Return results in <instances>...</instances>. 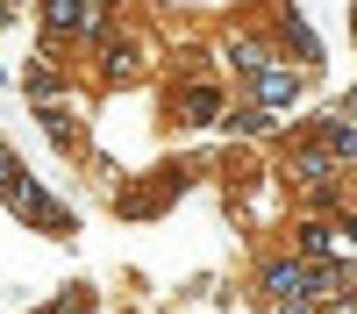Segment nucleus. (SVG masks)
Returning <instances> with one entry per match:
<instances>
[{"instance_id": "f03ea898", "label": "nucleus", "mask_w": 357, "mask_h": 314, "mask_svg": "<svg viewBox=\"0 0 357 314\" xmlns=\"http://www.w3.org/2000/svg\"><path fill=\"white\" fill-rule=\"evenodd\" d=\"M0 200H8V207H15L29 228H43V236H72V207H57V200H50L36 179H29V171H22V179L0 193Z\"/></svg>"}, {"instance_id": "39448f33", "label": "nucleus", "mask_w": 357, "mask_h": 314, "mask_svg": "<svg viewBox=\"0 0 357 314\" xmlns=\"http://www.w3.org/2000/svg\"><path fill=\"white\" fill-rule=\"evenodd\" d=\"M36 15H43V36H50V43H57V36L72 43V36H86V29L100 22V8H93V0H43Z\"/></svg>"}, {"instance_id": "0eeeda50", "label": "nucleus", "mask_w": 357, "mask_h": 314, "mask_svg": "<svg viewBox=\"0 0 357 314\" xmlns=\"http://www.w3.org/2000/svg\"><path fill=\"white\" fill-rule=\"evenodd\" d=\"M36 122H43V136L57 143V150H79V143H86L79 114H72V107H57V100H36Z\"/></svg>"}, {"instance_id": "ddd939ff", "label": "nucleus", "mask_w": 357, "mask_h": 314, "mask_svg": "<svg viewBox=\"0 0 357 314\" xmlns=\"http://www.w3.org/2000/svg\"><path fill=\"white\" fill-rule=\"evenodd\" d=\"M321 314H357V293H336V300H314Z\"/></svg>"}, {"instance_id": "6e6552de", "label": "nucleus", "mask_w": 357, "mask_h": 314, "mask_svg": "<svg viewBox=\"0 0 357 314\" xmlns=\"http://www.w3.org/2000/svg\"><path fill=\"white\" fill-rule=\"evenodd\" d=\"M293 228H301V236H293L301 250H293V257H307V265H314V257H343V243H336V221L307 214V221H293Z\"/></svg>"}, {"instance_id": "4468645a", "label": "nucleus", "mask_w": 357, "mask_h": 314, "mask_svg": "<svg viewBox=\"0 0 357 314\" xmlns=\"http://www.w3.org/2000/svg\"><path fill=\"white\" fill-rule=\"evenodd\" d=\"M8 15H15V0H0V29H8Z\"/></svg>"}, {"instance_id": "f257e3e1", "label": "nucleus", "mask_w": 357, "mask_h": 314, "mask_svg": "<svg viewBox=\"0 0 357 314\" xmlns=\"http://www.w3.org/2000/svg\"><path fill=\"white\" fill-rule=\"evenodd\" d=\"M257 300H264V314H314L307 257H272V265L257 272Z\"/></svg>"}, {"instance_id": "f8f14e48", "label": "nucleus", "mask_w": 357, "mask_h": 314, "mask_svg": "<svg viewBox=\"0 0 357 314\" xmlns=\"http://www.w3.org/2000/svg\"><path fill=\"white\" fill-rule=\"evenodd\" d=\"M15 179H22V157H15V150H8V143H0V193H8V186H15Z\"/></svg>"}, {"instance_id": "1a4fd4ad", "label": "nucleus", "mask_w": 357, "mask_h": 314, "mask_svg": "<svg viewBox=\"0 0 357 314\" xmlns=\"http://www.w3.org/2000/svg\"><path fill=\"white\" fill-rule=\"evenodd\" d=\"M279 50H286V57H301V72L321 65V43H314V29H307L301 15H286V22H279Z\"/></svg>"}, {"instance_id": "7ed1b4c3", "label": "nucleus", "mask_w": 357, "mask_h": 314, "mask_svg": "<svg viewBox=\"0 0 357 314\" xmlns=\"http://www.w3.org/2000/svg\"><path fill=\"white\" fill-rule=\"evenodd\" d=\"M301 86H307V72H301V65H279V57H264V65L250 72V100L279 114V107L301 100Z\"/></svg>"}, {"instance_id": "9d476101", "label": "nucleus", "mask_w": 357, "mask_h": 314, "mask_svg": "<svg viewBox=\"0 0 357 314\" xmlns=\"http://www.w3.org/2000/svg\"><path fill=\"white\" fill-rule=\"evenodd\" d=\"M264 57H279V43H264V36H236V43H229V65L243 72V79L264 65Z\"/></svg>"}, {"instance_id": "9b49d317", "label": "nucleus", "mask_w": 357, "mask_h": 314, "mask_svg": "<svg viewBox=\"0 0 357 314\" xmlns=\"http://www.w3.org/2000/svg\"><path fill=\"white\" fill-rule=\"evenodd\" d=\"M29 93H36V100H57V65H50V57H43V65H29Z\"/></svg>"}, {"instance_id": "20e7f679", "label": "nucleus", "mask_w": 357, "mask_h": 314, "mask_svg": "<svg viewBox=\"0 0 357 314\" xmlns=\"http://www.w3.org/2000/svg\"><path fill=\"white\" fill-rule=\"evenodd\" d=\"M172 114H178V129H207V122H222V93L186 72V86L172 93Z\"/></svg>"}, {"instance_id": "423d86ee", "label": "nucleus", "mask_w": 357, "mask_h": 314, "mask_svg": "<svg viewBox=\"0 0 357 314\" xmlns=\"http://www.w3.org/2000/svg\"><path fill=\"white\" fill-rule=\"evenodd\" d=\"M307 136L336 157V171H357V122H350V114H314Z\"/></svg>"}]
</instances>
